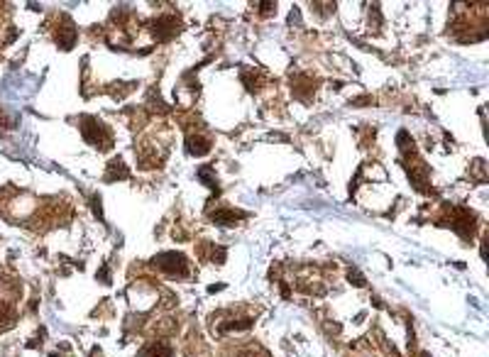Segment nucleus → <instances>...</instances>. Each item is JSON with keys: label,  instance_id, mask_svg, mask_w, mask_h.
<instances>
[{"label": "nucleus", "instance_id": "nucleus-4", "mask_svg": "<svg viewBox=\"0 0 489 357\" xmlns=\"http://www.w3.org/2000/svg\"><path fill=\"white\" fill-rule=\"evenodd\" d=\"M15 325V314L8 309L6 303H0V330H8Z\"/></svg>", "mask_w": 489, "mask_h": 357}, {"label": "nucleus", "instance_id": "nucleus-3", "mask_svg": "<svg viewBox=\"0 0 489 357\" xmlns=\"http://www.w3.org/2000/svg\"><path fill=\"white\" fill-rule=\"evenodd\" d=\"M210 150V142L206 140V137H196V135H188V152L191 154H196V157H201V154H206V152Z\"/></svg>", "mask_w": 489, "mask_h": 357}, {"label": "nucleus", "instance_id": "nucleus-1", "mask_svg": "<svg viewBox=\"0 0 489 357\" xmlns=\"http://www.w3.org/2000/svg\"><path fill=\"white\" fill-rule=\"evenodd\" d=\"M154 267L169 276H188L186 257H183V254H177V252H164V254H159V257H154Z\"/></svg>", "mask_w": 489, "mask_h": 357}, {"label": "nucleus", "instance_id": "nucleus-2", "mask_svg": "<svg viewBox=\"0 0 489 357\" xmlns=\"http://www.w3.org/2000/svg\"><path fill=\"white\" fill-rule=\"evenodd\" d=\"M142 357H172V347H169L164 340H157V343H152L150 347L142 350Z\"/></svg>", "mask_w": 489, "mask_h": 357}]
</instances>
